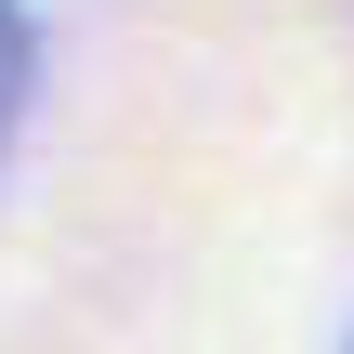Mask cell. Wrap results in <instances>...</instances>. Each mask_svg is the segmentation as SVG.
Instances as JSON below:
<instances>
[{
	"label": "cell",
	"mask_w": 354,
	"mask_h": 354,
	"mask_svg": "<svg viewBox=\"0 0 354 354\" xmlns=\"http://www.w3.org/2000/svg\"><path fill=\"white\" fill-rule=\"evenodd\" d=\"M13 118H26V13L0 0V131H13Z\"/></svg>",
	"instance_id": "1"
}]
</instances>
